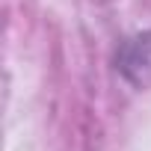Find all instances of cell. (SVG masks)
Returning a JSON list of instances; mask_svg holds the SVG:
<instances>
[{"instance_id": "cell-1", "label": "cell", "mask_w": 151, "mask_h": 151, "mask_svg": "<svg viewBox=\"0 0 151 151\" xmlns=\"http://www.w3.org/2000/svg\"><path fill=\"white\" fill-rule=\"evenodd\" d=\"M119 71L124 74V80L133 86H148L151 83V33L133 36L122 45L119 50Z\"/></svg>"}]
</instances>
